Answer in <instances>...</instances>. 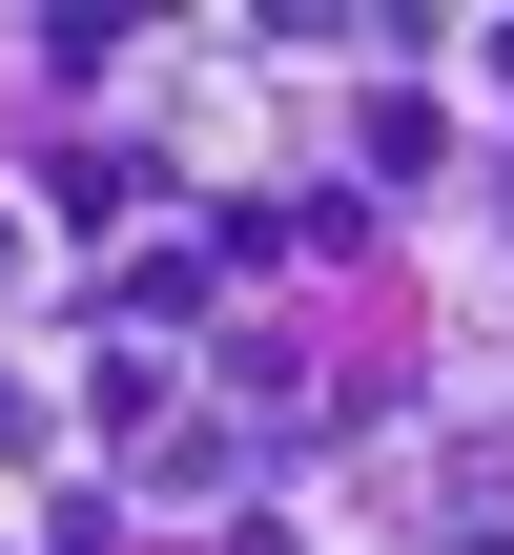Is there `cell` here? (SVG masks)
<instances>
[{"mask_svg": "<svg viewBox=\"0 0 514 555\" xmlns=\"http://www.w3.org/2000/svg\"><path fill=\"white\" fill-rule=\"evenodd\" d=\"M474 82H494V103H514V21H474Z\"/></svg>", "mask_w": 514, "mask_h": 555, "instance_id": "1", "label": "cell"}, {"mask_svg": "<svg viewBox=\"0 0 514 555\" xmlns=\"http://www.w3.org/2000/svg\"><path fill=\"white\" fill-rule=\"evenodd\" d=\"M0 288H21V206H0Z\"/></svg>", "mask_w": 514, "mask_h": 555, "instance_id": "2", "label": "cell"}]
</instances>
